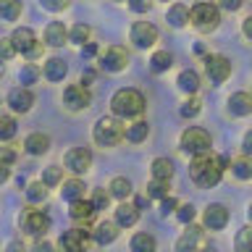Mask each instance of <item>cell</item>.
<instances>
[{
  "instance_id": "cell-45",
  "label": "cell",
  "mask_w": 252,
  "mask_h": 252,
  "mask_svg": "<svg viewBox=\"0 0 252 252\" xmlns=\"http://www.w3.org/2000/svg\"><path fill=\"white\" fill-rule=\"evenodd\" d=\"M176 197H171V194H165V197H160V213L163 216H171L173 210H176Z\"/></svg>"
},
{
  "instance_id": "cell-1",
  "label": "cell",
  "mask_w": 252,
  "mask_h": 252,
  "mask_svg": "<svg viewBox=\"0 0 252 252\" xmlns=\"http://www.w3.org/2000/svg\"><path fill=\"white\" fill-rule=\"evenodd\" d=\"M226 165H228L226 158H213L210 153H200V155L192 158V163H189V176L194 179V184L210 189L220 181Z\"/></svg>"
},
{
  "instance_id": "cell-50",
  "label": "cell",
  "mask_w": 252,
  "mask_h": 252,
  "mask_svg": "<svg viewBox=\"0 0 252 252\" xmlns=\"http://www.w3.org/2000/svg\"><path fill=\"white\" fill-rule=\"evenodd\" d=\"M82 53H84V58H94V55H97V45L87 39V42L82 45Z\"/></svg>"
},
{
  "instance_id": "cell-43",
  "label": "cell",
  "mask_w": 252,
  "mask_h": 252,
  "mask_svg": "<svg viewBox=\"0 0 252 252\" xmlns=\"http://www.w3.org/2000/svg\"><path fill=\"white\" fill-rule=\"evenodd\" d=\"M16 55V47H13V42H11V37H3L0 39V58L3 61H11Z\"/></svg>"
},
{
  "instance_id": "cell-21",
  "label": "cell",
  "mask_w": 252,
  "mask_h": 252,
  "mask_svg": "<svg viewBox=\"0 0 252 252\" xmlns=\"http://www.w3.org/2000/svg\"><path fill=\"white\" fill-rule=\"evenodd\" d=\"M66 39H68V29L63 27L61 21H50V24H47V29H45V42L47 45H50V47H61Z\"/></svg>"
},
{
  "instance_id": "cell-26",
  "label": "cell",
  "mask_w": 252,
  "mask_h": 252,
  "mask_svg": "<svg viewBox=\"0 0 252 252\" xmlns=\"http://www.w3.org/2000/svg\"><path fill=\"white\" fill-rule=\"evenodd\" d=\"M165 21H168L173 29L187 27V24H189V8H187V5H181V3L171 5V8H168V13H165Z\"/></svg>"
},
{
  "instance_id": "cell-47",
  "label": "cell",
  "mask_w": 252,
  "mask_h": 252,
  "mask_svg": "<svg viewBox=\"0 0 252 252\" xmlns=\"http://www.w3.org/2000/svg\"><path fill=\"white\" fill-rule=\"evenodd\" d=\"M16 160V150L11 145H3L0 147V163H5V165H11Z\"/></svg>"
},
{
  "instance_id": "cell-20",
  "label": "cell",
  "mask_w": 252,
  "mask_h": 252,
  "mask_svg": "<svg viewBox=\"0 0 252 252\" xmlns=\"http://www.w3.org/2000/svg\"><path fill=\"white\" fill-rule=\"evenodd\" d=\"M68 74V63L63 58H47L45 61V79L47 82H63Z\"/></svg>"
},
{
  "instance_id": "cell-32",
  "label": "cell",
  "mask_w": 252,
  "mask_h": 252,
  "mask_svg": "<svg viewBox=\"0 0 252 252\" xmlns=\"http://www.w3.org/2000/svg\"><path fill=\"white\" fill-rule=\"evenodd\" d=\"M153 179H165V181H171L173 176V163L168 160V158H155L153 160Z\"/></svg>"
},
{
  "instance_id": "cell-38",
  "label": "cell",
  "mask_w": 252,
  "mask_h": 252,
  "mask_svg": "<svg viewBox=\"0 0 252 252\" xmlns=\"http://www.w3.org/2000/svg\"><path fill=\"white\" fill-rule=\"evenodd\" d=\"M165 194H168V181H165V179H153L147 184V197H150V200H153V197H155V200H160V197H165Z\"/></svg>"
},
{
  "instance_id": "cell-52",
  "label": "cell",
  "mask_w": 252,
  "mask_h": 252,
  "mask_svg": "<svg viewBox=\"0 0 252 252\" xmlns=\"http://www.w3.org/2000/svg\"><path fill=\"white\" fill-rule=\"evenodd\" d=\"M242 32H244V37H252V16H247V19H244V24H242Z\"/></svg>"
},
{
  "instance_id": "cell-17",
  "label": "cell",
  "mask_w": 252,
  "mask_h": 252,
  "mask_svg": "<svg viewBox=\"0 0 252 252\" xmlns=\"http://www.w3.org/2000/svg\"><path fill=\"white\" fill-rule=\"evenodd\" d=\"M116 236H118V226L113 220H102V223H97L90 231V239H94L97 244H110V242H116Z\"/></svg>"
},
{
  "instance_id": "cell-27",
  "label": "cell",
  "mask_w": 252,
  "mask_h": 252,
  "mask_svg": "<svg viewBox=\"0 0 252 252\" xmlns=\"http://www.w3.org/2000/svg\"><path fill=\"white\" fill-rule=\"evenodd\" d=\"M150 134V126L147 121H134L131 126H126L124 129V139L126 142H134V145H139V142H145Z\"/></svg>"
},
{
  "instance_id": "cell-11",
  "label": "cell",
  "mask_w": 252,
  "mask_h": 252,
  "mask_svg": "<svg viewBox=\"0 0 252 252\" xmlns=\"http://www.w3.org/2000/svg\"><path fill=\"white\" fill-rule=\"evenodd\" d=\"M21 226H24V231H27V234L39 236V234H45L47 228H50V218H47L42 210H24Z\"/></svg>"
},
{
  "instance_id": "cell-28",
  "label": "cell",
  "mask_w": 252,
  "mask_h": 252,
  "mask_svg": "<svg viewBox=\"0 0 252 252\" xmlns=\"http://www.w3.org/2000/svg\"><path fill=\"white\" fill-rule=\"evenodd\" d=\"M184 226H187V231H184V236L176 242V250H192V247H197V244H200L202 228H200V226H192V223H184Z\"/></svg>"
},
{
  "instance_id": "cell-35",
  "label": "cell",
  "mask_w": 252,
  "mask_h": 252,
  "mask_svg": "<svg viewBox=\"0 0 252 252\" xmlns=\"http://www.w3.org/2000/svg\"><path fill=\"white\" fill-rule=\"evenodd\" d=\"M63 181V168L61 165H47V168L42 171V184L45 187H58Z\"/></svg>"
},
{
  "instance_id": "cell-16",
  "label": "cell",
  "mask_w": 252,
  "mask_h": 252,
  "mask_svg": "<svg viewBox=\"0 0 252 252\" xmlns=\"http://www.w3.org/2000/svg\"><path fill=\"white\" fill-rule=\"evenodd\" d=\"M228 113L242 118V116H250L252 113V97L250 92H234L231 97H228Z\"/></svg>"
},
{
  "instance_id": "cell-15",
  "label": "cell",
  "mask_w": 252,
  "mask_h": 252,
  "mask_svg": "<svg viewBox=\"0 0 252 252\" xmlns=\"http://www.w3.org/2000/svg\"><path fill=\"white\" fill-rule=\"evenodd\" d=\"M61 247L63 250H71V252H79L84 250L87 244H90V228H71V231H66L61 236Z\"/></svg>"
},
{
  "instance_id": "cell-37",
  "label": "cell",
  "mask_w": 252,
  "mask_h": 252,
  "mask_svg": "<svg viewBox=\"0 0 252 252\" xmlns=\"http://www.w3.org/2000/svg\"><path fill=\"white\" fill-rule=\"evenodd\" d=\"M37 79H39V68L34 66V63H27V66H21V71H19V82H21V87L34 84Z\"/></svg>"
},
{
  "instance_id": "cell-33",
  "label": "cell",
  "mask_w": 252,
  "mask_h": 252,
  "mask_svg": "<svg viewBox=\"0 0 252 252\" xmlns=\"http://www.w3.org/2000/svg\"><path fill=\"white\" fill-rule=\"evenodd\" d=\"M24 189H27V200H29L32 205H39V202H45V200H47V187L42 184V181H34V184H27Z\"/></svg>"
},
{
  "instance_id": "cell-41",
  "label": "cell",
  "mask_w": 252,
  "mask_h": 252,
  "mask_svg": "<svg viewBox=\"0 0 252 252\" xmlns=\"http://www.w3.org/2000/svg\"><path fill=\"white\" fill-rule=\"evenodd\" d=\"M92 208H94V213H97V210H105L108 208V202H110V194L105 192V189H94V192H92Z\"/></svg>"
},
{
  "instance_id": "cell-55",
  "label": "cell",
  "mask_w": 252,
  "mask_h": 252,
  "mask_svg": "<svg viewBox=\"0 0 252 252\" xmlns=\"http://www.w3.org/2000/svg\"><path fill=\"white\" fill-rule=\"evenodd\" d=\"M165 3H168V0H165Z\"/></svg>"
},
{
  "instance_id": "cell-22",
  "label": "cell",
  "mask_w": 252,
  "mask_h": 252,
  "mask_svg": "<svg viewBox=\"0 0 252 252\" xmlns=\"http://www.w3.org/2000/svg\"><path fill=\"white\" fill-rule=\"evenodd\" d=\"M68 216L79 220V223H87L92 216H94V208H92V202L90 200H84V197H79V200H71V208H68Z\"/></svg>"
},
{
  "instance_id": "cell-24",
  "label": "cell",
  "mask_w": 252,
  "mask_h": 252,
  "mask_svg": "<svg viewBox=\"0 0 252 252\" xmlns=\"http://www.w3.org/2000/svg\"><path fill=\"white\" fill-rule=\"evenodd\" d=\"M61 197L66 202L84 197V181L82 179H66V181H61Z\"/></svg>"
},
{
  "instance_id": "cell-44",
  "label": "cell",
  "mask_w": 252,
  "mask_h": 252,
  "mask_svg": "<svg viewBox=\"0 0 252 252\" xmlns=\"http://www.w3.org/2000/svg\"><path fill=\"white\" fill-rule=\"evenodd\" d=\"M71 0H39V5L45 8V11H53V13H58L63 11V8H68Z\"/></svg>"
},
{
  "instance_id": "cell-12",
  "label": "cell",
  "mask_w": 252,
  "mask_h": 252,
  "mask_svg": "<svg viewBox=\"0 0 252 252\" xmlns=\"http://www.w3.org/2000/svg\"><path fill=\"white\" fill-rule=\"evenodd\" d=\"M131 42L137 47H142V50H145V47H153L158 42V29L150 21H137L131 27Z\"/></svg>"
},
{
  "instance_id": "cell-8",
  "label": "cell",
  "mask_w": 252,
  "mask_h": 252,
  "mask_svg": "<svg viewBox=\"0 0 252 252\" xmlns=\"http://www.w3.org/2000/svg\"><path fill=\"white\" fill-rule=\"evenodd\" d=\"M205 74L213 84H223L231 76V61L226 55H208L205 58Z\"/></svg>"
},
{
  "instance_id": "cell-10",
  "label": "cell",
  "mask_w": 252,
  "mask_h": 252,
  "mask_svg": "<svg viewBox=\"0 0 252 252\" xmlns=\"http://www.w3.org/2000/svg\"><path fill=\"white\" fill-rule=\"evenodd\" d=\"M63 163H66V168L71 173H87L92 165V153L87 147H71L66 158H63Z\"/></svg>"
},
{
  "instance_id": "cell-25",
  "label": "cell",
  "mask_w": 252,
  "mask_h": 252,
  "mask_svg": "<svg viewBox=\"0 0 252 252\" xmlns=\"http://www.w3.org/2000/svg\"><path fill=\"white\" fill-rule=\"evenodd\" d=\"M131 181L126 179V176H116V179H110V184H108V194L110 197H116V200H126V197H131Z\"/></svg>"
},
{
  "instance_id": "cell-9",
  "label": "cell",
  "mask_w": 252,
  "mask_h": 252,
  "mask_svg": "<svg viewBox=\"0 0 252 252\" xmlns=\"http://www.w3.org/2000/svg\"><path fill=\"white\" fill-rule=\"evenodd\" d=\"M90 102H92V94L84 84H68L63 90V105L68 110H84L90 108Z\"/></svg>"
},
{
  "instance_id": "cell-14",
  "label": "cell",
  "mask_w": 252,
  "mask_h": 252,
  "mask_svg": "<svg viewBox=\"0 0 252 252\" xmlns=\"http://www.w3.org/2000/svg\"><path fill=\"white\" fill-rule=\"evenodd\" d=\"M8 105H11V110H16V113H27V110H32V105H34V94H32L29 87H16V90L8 92Z\"/></svg>"
},
{
  "instance_id": "cell-23",
  "label": "cell",
  "mask_w": 252,
  "mask_h": 252,
  "mask_svg": "<svg viewBox=\"0 0 252 252\" xmlns=\"http://www.w3.org/2000/svg\"><path fill=\"white\" fill-rule=\"evenodd\" d=\"M176 84H179V90H181V92L194 94L197 90H200V74H197V71H192V68H184V71L179 74Z\"/></svg>"
},
{
  "instance_id": "cell-34",
  "label": "cell",
  "mask_w": 252,
  "mask_h": 252,
  "mask_svg": "<svg viewBox=\"0 0 252 252\" xmlns=\"http://www.w3.org/2000/svg\"><path fill=\"white\" fill-rule=\"evenodd\" d=\"M231 173H234L236 179H242V181L252 179V163H250V158L244 155V158H239V160H234L231 163Z\"/></svg>"
},
{
  "instance_id": "cell-3",
  "label": "cell",
  "mask_w": 252,
  "mask_h": 252,
  "mask_svg": "<svg viewBox=\"0 0 252 252\" xmlns=\"http://www.w3.org/2000/svg\"><path fill=\"white\" fill-rule=\"evenodd\" d=\"M92 139L100 147H116L124 142V124L116 116H102L92 129Z\"/></svg>"
},
{
  "instance_id": "cell-6",
  "label": "cell",
  "mask_w": 252,
  "mask_h": 252,
  "mask_svg": "<svg viewBox=\"0 0 252 252\" xmlns=\"http://www.w3.org/2000/svg\"><path fill=\"white\" fill-rule=\"evenodd\" d=\"M11 42H13V47H16V53H24L27 58H37V55L42 53V45H39L37 34H34V32H32L29 27L13 29Z\"/></svg>"
},
{
  "instance_id": "cell-51",
  "label": "cell",
  "mask_w": 252,
  "mask_h": 252,
  "mask_svg": "<svg viewBox=\"0 0 252 252\" xmlns=\"http://www.w3.org/2000/svg\"><path fill=\"white\" fill-rule=\"evenodd\" d=\"M252 153V131L244 134V142H242V155H250Z\"/></svg>"
},
{
  "instance_id": "cell-19",
  "label": "cell",
  "mask_w": 252,
  "mask_h": 252,
  "mask_svg": "<svg viewBox=\"0 0 252 252\" xmlns=\"http://www.w3.org/2000/svg\"><path fill=\"white\" fill-rule=\"evenodd\" d=\"M24 150H27L29 155H45L47 150H50V137L42 134V131L29 134V137L24 139Z\"/></svg>"
},
{
  "instance_id": "cell-4",
  "label": "cell",
  "mask_w": 252,
  "mask_h": 252,
  "mask_svg": "<svg viewBox=\"0 0 252 252\" xmlns=\"http://www.w3.org/2000/svg\"><path fill=\"white\" fill-rule=\"evenodd\" d=\"M181 150H184L187 155H200V153H210V134L202 129V126H189V129L181 131V139H179Z\"/></svg>"
},
{
  "instance_id": "cell-53",
  "label": "cell",
  "mask_w": 252,
  "mask_h": 252,
  "mask_svg": "<svg viewBox=\"0 0 252 252\" xmlns=\"http://www.w3.org/2000/svg\"><path fill=\"white\" fill-rule=\"evenodd\" d=\"M8 176H11V168H8L5 163H0V184H5Z\"/></svg>"
},
{
  "instance_id": "cell-39",
  "label": "cell",
  "mask_w": 252,
  "mask_h": 252,
  "mask_svg": "<svg viewBox=\"0 0 252 252\" xmlns=\"http://www.w3.org/2000/svg\"><path fill=\"white\" fill-rule=\"evenodd\" d=\"M16 137V121L11 116H0V142H8Z\"/></svg>"
},
{
  "instance_id": "cell-40",
  "label": "cell",
  "mask_w": 252,
  "mask_h": 252,
  "mask_svg": "<svg viewBox=\"0 0 252 252\" xmlns=\"http://www.w3.org/2000/svg\"><path fill=\"white\" fill-rule=\"evenodd\" d=\"M202 110V102L197 100V97H189L187 102H181V108H179V113L184 116V118H194L197 113Z\"/></svg>"
},
{
  "instance_id": "cell-2",
  "label": "cell",
  "mask_w": 252,
  "mask_h": 252,
  "mask_svg": "<svg viewBox=\"0 0 252 252\" xmlns=\"http://www.w3.org/2000/svg\"><path fill=\"white\" fill-rule=\"evenodd\" d=\"M110 110H113L116 118H139L145 113V94L139 90H131V87H124L118 90L113 97H110Z\"/></svg>"
},
{
  "instance_id": "cell-46",
  "label": "cell",
  "mask_w": 252,
  "mask_h": 252,
  "mask_svg": "<svg viewBox=\"0 0 252 252\" xmlns=\"http://www.w3.org/2000/svg\"><path fill=\"white\" fill-rule=\"evenodd\" d=\"M129 8L134 13H147L153 8V0H129Z\"/></svg>"
},
{
  "instance_id": "cell-7",
  "label": "cell",
  "mask_w": 252,
  "mask_h": 252,
  "mask_svg": "<svg viewBox=\"0 0 252 252\" xmlns=\"http://www.w3.org/2000/svg\"><path fill=\"white\" fill-rule=\"evenodd\" d=\"M126 66H129V53H126V47H121V45L108 47V50L100 55V68L108 71V74H118V71H124Z\"/></svg>"
},
{
  "instance_id": "cell-54",
  "label": "cell",
  "mask_w": 252,
  "mask_h": 252,
  "mask_svg": "<svg viewBox=\"0 0 252 252\" xmlns=\"http://www.w3.org/2000/svg\"><path fill=\"white\" fill-rule=\"evenodd\" d=\"M145 205H150V197H147V194H139V197H137V202H134V208L142 210Z\"/></svg>"
},
{
  "instance_id": "cell-5",
  "label": "cell",
  "mask_w": 252,
  "mask_h": 252,
  "mask_svg": "<svg viewBox=\"0 0 252 252\" xmlns=\"http://www.w3.org/2000/svg\"><path fill=\"white\" fill-rule=\"evenodd\" d=\"M189 21H192L200 32H213L220 21V11H218V5L210 3V0H200V3H194V8L189 11Z\"/></svg>"
},
{
  "instance_id": "cell-30",
  "label": "cell",
  "mask_w": 252,
  "mask_h": 252,
  "mask_svg": "<svg viewBox=\"0 0 252 252\" xmlns=\"http://www.w3.org/2000/svg\"><path fill=\"white\" fill-rule=\"evenodd\" d=\"M21 16V0H0V21H16Z\"/></svg>"
},
{
  "instance_id": "cell-49",
  "label": "cell",
  "mask_w": 252,
  "mask_h": 252,
  "mask_svg": "<svg viewBox=\"0 0 252 252\" xmlns=\"http://www.w3.org/2000/svg\"><path fill=\"white\" fill-rule=\"evenodd\" d=\"M244 5V0H220V8L228 13H234V11H239V8Z\"/></svg>"
},
{
  "instance_id": "cell-29",
  "label": "cell",
  "mask_w": 252,
  "mask_h": 252,
  "mask_svg": "<svg viewBox=\"0 0 252 252\" xmlns=\"http://www.w3.org/2000/svg\"><path fill=\"white\" fill-rule=\"evenodd\" d=\"M129 247H131L134 252H153V250L158 247V242H155V236H153V234L139 231V234H134V236H131Z\"/></svg>"
},
{
  "instance_id": "cell-42",
  "label": "cell",
  "mask_w": 252,
  "mask_h": 252,
  "mask_svg": "<svg viewBox=\"0 0 252 252\" xmlns=\"http://www.w3.org/2000/svg\"><path fill=\"white\" fill-rule=\"evenodd\" d=\"M176 218L181 220V223H192L194 220V205H176Z\"/></svg>"
},
{
  "instance_id": "cell-36",
  "label": "cell",
  "mask_w": 252,
  "mask_h": 252,
  "mask_svg": "<svg viewBox=\"0 0 252 252\" xmlns=\"http://www.w3.org/2000/svg\"><path fill=\"white\" fill-rule=\"evenodd\" d=\"M90 34H92V29L87 27V24H76V27L68 32V42H74V45L82 47L87 39H90Z\"/></svg>"
},
{
  "instance_id": "cell-18",
  "label": "cell",
  "mask_w": 252,
  "mask_h": 252,
  "mask_svg": "<svg viewBox=\"0 0 252 252\" xmlns=\"http://www.w3.org/2000/svg\"><path fill=\"white\" fill-rule=\"evenodd\" d=\"M137 220H139V210L134 208V205H129L126 200L116 208V220H113V223H116L118 228H129V226L137 223Z\"/></svg>"
},
{
  "instance_id": "cell-13",
  "label": "cell",
  "mask_w": 252,
  "mask_h": 252,
  "mask_svg": "<svg viewBox=\"0 0 252 252\" xmlns=\"http://www.w3.org/2000/svg\"><path fill=\"white\" fill-rule=\"evenodd\" d=\"M202 223H205V228H210V231H220V228H226V223H228V210L220 202L208 205V208H205V216H202Z\"/></svg>"
},
{
  "instance_id": "cell-31",
  "label": "cell",
  "mask_w": 252,
  "mask_h": 252,
  "mask_svg": "<svg viewBox=\"0 0 252 252\" xmlns=\"http://www.w3.org/2000/svg\"><path fill=\"white\" fill-rule=\"evenodd\" d=\"M173 66V58L168 50H158L153 53V58H150V68L155 71V74H163V71H168Z\"/></svg>"
},
{
  "instance_id": "cell-48",
  "label": "cell",
  "mask_w": 252,
  "mask_h": 252,
  "mask_svg": "<svg viewBox=\"0 0 252 252\" xmlns=\"http://www.w3.org/2000/svg\"><path fill=\"white\" fill-rule=\"evenodd\" d=\"M250 236H252V228L244 226L242 231H239V239H236V247H239V250H247V247H250Z\"/></svg>"
}]
</instances>
